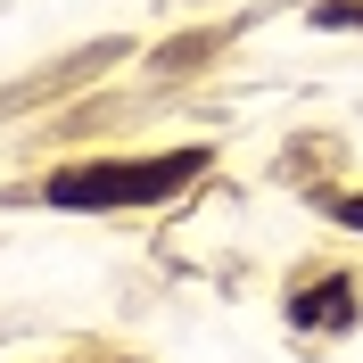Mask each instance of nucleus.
<instances>
[{"instance_id": "3", "label": "nucleus", "mask_w": 363, "mask_h": 363, "mask_svg": "<svg viewBox=\"0 0 363 363\" xmlns=\"http://www.w3.org/2000/svg\"><path fill=\"white\" fill-rule=\"evenodd\" d=\"M330 215H339V223H363V199H330Z\"/></svg>"}, {"instance_id": "1", "label": "nucleus", "mask_w": 363, "mask_h": 363, "mask_svg": "<svg viewBox=\"0 0 363 363\" xmlns=\"http://www.w3.org/2000/svg\"><path fill=\"white\" fill-rule=\"evenodd\" d=\"M206 174V149H174V157H124V165H74L50 182V206H149Z\"/></svg>"}, {"instance_id": "2", "label": "nucleus", "mask_w": 363, "mask_h": 363, "mask_svg": "<svg viewBox=\"0 0 363 363\" xmlns=\"http://www.w3.org/2000/svg\"><path fill=\"white\" fill-rule=\"evenodd\" d=\"M289 322L297 330H347V322H355V281H314V289H297Z\"/></svg>"}]
</instances>
